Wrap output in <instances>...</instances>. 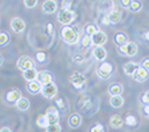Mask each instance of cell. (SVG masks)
<instances>
[{
    "instance_id": "6da1fadb",
    "label": "cell",
    "mask_w": 149,
    "mask_h": 132,
    "mask_svg": "<svg viewBox=\"0 0 149 132\" xmlns=\"http://www.w3.org/2000/svg\"><path fill=\"white\" fill-rule=\"evenodd\" d=\"M61 37L66 44H69V45H75L79 40L78 32H77L74 28H71L70 25H66L61 29Z\"/></svg>"
},
{
    "instance_id": "7a4b0ae2",
    "label": "cell",
    "mask_w": 149,
    "mask_h": 132,
    "mask_svg": "<svg viewBox=\"0 0 149 132\" xmlns=\"http://www.w3.org/2000/svg\"><path fill=\"white\" fill-rule=\"evenodd\" d=\"M57 20L58 23L62 24L63 27L70 25L75 20V12L73 9H61V11L57 13Z\"/></svg>"
},
{
    "instance_id": "3957f363",
    "label": "cell",
    "mask_w": 149,
    "mask_h": 132,
    "mask_svg": "<svg viewBox=\"0 0 149 132\" xmlns=\"http://www.w3.org/2000/svg\"><path fill=\"white\" fill-rule=\"evenodd\" d=\"M118 52L124 57H135L139 52V46L136 42L128 41L127 44H124V45L118 46Z\"/></svg>"
},
{
    "instance_id": "277c9868",
    "label": "cell",
    "mask_w": 149,
    "mask_h": 132,
    "mask_svg": "<svg viewBox=\"0 0 149 132\" xmlns=\"http://www.w3.org/2000/svg\"><path fill=\"white\" fill-rule=\"evenodd\" d=\"M113 74V66L110 62H102L100 66L96 69V75L102 79H108Z\"/></svg>"
},
{
    "instance_id": "5b68a950",
    "label": "cell",
    "mask_w": 149,
    "mask_h": 132,
    "mask_svg": "<svg viewBox=\"0 0 149 132\" xmlns=\"http://www.w3.org/2000/svg\"><path fill=\"white\" fill-rule=\"evenodd\" d=\"M41 94L48 99H53L54 96L58 94V87H57V85L54 83V82L48 83V85H44L41 89Z\"/></svg>"
},
{
    "instance_id": "8992f818",
    "label": "cell",
    "mask_w": 149,
    "mask_h": 132,
    "mask_svg": "<svg viewBox=\"0 0 149 132\" xmlns=\"http://www.w3.org/2000/svg\"><path fill=\"white\" fill-rule=\"evenodd\" d=\"M16 66L19 68V70L21 71H25V70H29V69L34 68V62L31 57L28 56H21L16 62Z\"/></svg>"
},
{
    "instance_id": "52a82bcc",
    "label": "cell",
    "mask_w": 149,
    "mask_h": 132,
    "mask_svg": "<svg viewBox=\"0 0 149 132\" xmlns=\"http://www.w3.org/2000/svg\"><path fill=\"white\" fill-rule=\"evenodd\" d=\"M86 82H87V79H86L84 74L78 73V71L71 74V77H70V83L73 85L75 89H82V87L86 85Z\"/></svg>"
},
{
    "instance_id": "ba28073f",
    "label": "cell",
    "mask_w": 149,
    "mask_h": 132,
    "mask_svg": "<svg viewBox=\"0 0 149 132\" xmlns=\"http://www.w3.org/2000/svg\"><path fill=\"white\" fill-rule=\"evenodd\" d=\"M107 40H108L107 34L104 33L103 31H98L95 34L91 36V44L95 46H103L107 42Z\"/></svg>"
},
{
    "instance_id": "9c48e42d",
    "label": "cell",
    "mask_w": 149,
    "mask_h": 132,
    "mask_svg": "<svg viewBox=\"0 0 149 132\" xmlns=\"http://www.w3.org/2000/svg\"><path fill=\"white\" fill-rule=\"evenodd\" d=\"M25 21H24L21 17H13L11 20V29L15 33H21V32L25 31Z\"/></svg>"
},
{
    "instance_id": "30bf717a",
    "label": "cell",
    "mask_w": 149,
    "mask_h": 132,
    "mask_svg": "<svg viewBox=\"0 0 149 132\" xmlns=\"http://www.w3.org/2000/svg\"><path fill=\"white\" fill-rule=\"evenodd\" d=\"M58 9V3L56 0H45L42 3V12L46 15H52L54 12H57Z\"/></svg>"
},
{
    "instance_id": "8fae6325",
    "label": "cell",
    "mask_w": 149,
    "mask_h": 132,
    "mask_svg": "<svg viewBox=\"0 0 149 132\" xmlns=\"http://www.w3.org/2000/svg\"><path fill=\"white\" fill-rule=\"evenodd\" d=\"M45 115H46V118H48L49 124L59 123V112H58V110H57V107H54V106L49 107Z\"/></svg>"
},
{
    "instance_id": "7c38bea8",
    "label": "cell",
    "mask_w": 149,
    "mask_h": 132,
    "mask_svg": "<svg viewBox=\"0 0 149 132\" xmlns=\"http://www.w3.org/2000/svg\"><path fill=\"white\" fill-rule=\"evenodd\" d=\"M21 98V93L19 89H12L6 94V102L8 104H16V102Z\"/></svg>"
},
{
    "instance_id": "4fadbf2b",
    "label": "cell",
    "mask_w": 149,
    "mask_h": 132,
    "mask_svg": "<svg viewBox=\"0 0 149 132\" xmlns=\"http://www.w3.org/2000/svg\"><path fill=\"white\" fill-rule=\"evenodd\" d=\"M140 68V65L137 64V62L135 61H130V62H127V64L123 65V71L125 75L128 77H133V74L136 73V70Z\"/></svg>"
},
{
    "instance_id": "5bb4252c",
    "label": "cell",
    "mask_w": 149,
    "mask_h": 132,
    "mask_svg": "<svg viewBox=\"0 0 149 132\" xmlns=\"http://www.w3.org/2000/svg\"><path fill=\"white\" fill-rule=\"evenodd\" d=\"M93 56L96 61L99 62H104V59L107 58V50L103 46H95L93 49Z\"/></svg>"
},
{
    "instance_id": "9a60e30c",
    "label": "cell",
    "mask_w": 149,
    "mask_h": 132,
    "mask_svg": "<svg viewBox=\"0 0 149 132\" xmlns=\"http://www.w3.org/2000/svg\"><path fill=\"white\" fill-rule=\"evenodd\" d=\"M37 81L40 82V83L44 86V85H48V83H52L53 82V75H52V73H49V71H38V75H37Z\"/></svg>"
},
{
    "instance_id": "2e32d148",
    "label": "cell",
    "mask_w": 149,
    "mask_h": 132,
    "mask_svg": "<svg viewBox=\"0 0 149 132\" xmlns=\"http://www.w3.org/2000/svg\"><path fill=\"white\" fill-rule=\"evenodd\" d=\"M148 74H149V71H146L145 69L140 66V68L136 70V73L133 74L132 78L135 79L136 82H139V83H143V82H145L146 79H148Z\"/></svg>"
},
{
    "instance_id": "e0dca14e",
    "label": "cell",
    "mask_w": 149,
    "mask_h": 132,
    "mask_svg": "<svg viewBox=\"0 0 149 132\" xmlns=\"http://www.w3.org/2000/svg\"><path fill=\"white\" fill-rule=\"evenodd\" d=\"M68 123H69V127H70V128H74V129L78 128V127H81V124H82V116L77 112L71 114L68 119Z\"/></svg>"
},
{
    "instance_id": "ac0fdd59",
    "label": "cell",
    "mask_w": 149,
    "mask_h": 132,
    "mask_svg": "<svg viewBox=\"0 0 149 132\" xmlns=\"http://www.w3.org/2000/svg\"><path fill=\"white\" fill-rule=\"evenodd\" d=\"M41 89H42V85L38 81H31V82H28L26 83V91H28L29 94H38V93H41Z\"/></svg>"
},
{
    "instance_id": "d6986e66",
    "label": "cell",
    "mask_w": 149,
    "mask_h": 132,
    "mask_svg": "<svg viewBox=\"0 0 149 132\" xmlns=\"http://www.w3.org/2000/svg\"><path fill=\"white\" fill-rule=\"evenodd\" d=\"M123 90H124L123 85L119 83V82H113V83H111V85H110V87H108V94H110L111 96L121 95Z\"/></svg>"
},
{
    "instance_id": "ffe728a7",
    "label": "cell",
    "mask_w": 149,
    "mask_h": 132,
    "mask_svg": "<svg viewBox=\"0 0 149 132\" xmlns=\"http://www.w3.org/2000/svg\"><path fill=\"white\" fill-rule=\"evenodd\" d=\"M110 126L112 127V128H121V127L124 126V119L121 118L120 115H118V114H115V115H112L110 118Z\"/></svg>"
},
{
    "instance_id": "44dd1931",
    "label": "cell",
    "mask_w": 149,
    "mask_h": 132,
    "mask_svg": "<svg viewBox=\"0 0 149 132\" xmlns=\"http://www.w3.org/2000/svg\"><path fill=\"white\" fill-rule=\"evenodd\" d=\"M37 75H38V71L36 70V68H32L29 70L23 71V78L25 79L26 82H31V81H36Z\"/></svg>"
},
{
    "instance_id": "7402d4cb",
    "label": "cell",
    "mask_w": 149,
    "mask_h": 132,
    "mask_svg": "<svg viewBox=\"0 0 149 132\" xmlns=\"http://www.w3.org/2000/svg\"><path fill=\"white\" fill-rule=\"evenodd\" d=\"M107 16H108V20H110L111 24H118L121 20V13H120V11H118V9H111V11L107 13Z\"/></svg>"
},
{
    "instance_id": "603a6c76",
    "label": "cell",
    "mask_w": 149,
    "mask_h": 132,
    "mask_svg": "<svg viewBox=\"0 0 149 132\" xmlns=\"http://www.w3.org/2000/svg\"><path fill=\"white\" fill-rule=\"evenodd\" d=\"M113 42H115L118 46H121L128 42V37H127V34L123 33V32H118V33L115 34V37H113Z\"/></svg>"
},
{
    "instance_id": "cb8c5ba5",
    "label": "cell",
    "mask_w": 149,
    "mask_h": 132,
    "mask_svg": "<svg viewBox=\"0 0 149 132\" xmlns=\"http://www.w3.org/2000/svg\"><path fill=\"white\" fill-rule=\"evenodd\" d=\"M15 106H16L17 110H20V111H26V110L29 108V106H31V102H29L26 98L21 96V98L16 102V104H15Z\"/></svg>"
},
{
    "instance_id": "d4e9b609",
    "label": "cell",
    "mask_w": 149,
    "mask_h": 132,
    "mask_svg": "<svg viewBox=\"0 0 149 132\" xmlns=\"http://www.w3.org/2000/svg\"><path fill=\"white\" fill-rule=\"evenodd\" d=\"M110 104L113 107V108H120V107H123V104H124V98H123L121 95L111 96Z\"/></svg>"
},
{
    "instance_id": "484cf974",
    "label": "cell",
    "mask_w": 149,
    "mask_h": 132,
    "mask_svg": "<svg viewBox=\"0 0 149 132\" xmlns=\"http://www.w3.org/2000/svg\"><path fill=\"white\" fill-rule=\"evenodd\" d=\"M128 9H130L131 12H133V13H137V12H140L141 9H143V1H141V0H132Z\"/></svg>"
},
{
    "instance_id": "4316f807",
    "label": "cell",
    "mask_w": 149,
    "mask_h": 132,
    "mask_svg": "<svg viewBox=\"0 0 149 132\" xmlns=\"http://www.w3.org/2000/svg\"><path fill=\"white\" fill-rule=\"evenodd\" d=\"M37 126L40 127V128H46L48 127V124H49V122H48V118H46V115H40L38 118H37Z\"/></svg>"
},
{
    "instance_id": "83f0119b",
    "label": "cell",
    "mask_w": 149,
    "mask_h": 132,
    "mask_svg": "<svg viewBox=\"0 0 149 132\" xmlns=\"http://www.w3.org/2000/svg\"><path fill=\"white\" fill-rule=\"evenodd\" d=\"M98 31L99 29H98V27H96L95 24H88V25H86V28H84V34L93 36V34H95Z\"/></svg>"
},
{
    "instance_id": "f1b7e54d",
    "label": "cell",
    "mask_w": 149,
    "mask_h": 132,
    "mask_svg": "<svg viewBox=\"0 0 149 132\" xmlns=\"http://www.w3.org/2000/svg\"><path fill=\"white\" fill-rule=\"evenodd\" d=\"M61 124L59 123H53L48 124V127L45 128V132H61Z\"/></svg>"
},
{
    "instance_id": "f546056e",
    "label": "cell",
    "mask_w": 149,
    "mask_h": 132,
    "mask_svg": "<svg viewBox=\"0 0 149 132\" xmlns=\"http://www.w3.org/2000/svg\"><path fill=\"white\" fill-rule=\"evenodd\" d=\"M124 124L131 126V127H135L136 124H137V119H136V116H133V115H127L125 120H124Z\"/></svg>"
},
{
    "instance_id": "4dcf8cb0",
    "label": "cell",
    "mask_w": 149,
    "mask_h": 132,
    "mask_svg": "<svg viewBox=\"0 0 149 132\" xmlns=\"http://www.w3.org/2000/svg\"><path fill=\"white\" fill-rule=\"evenodd\" d=\"M9 42V36L6 32H0V46H6Z\"/></svg>"
},
{
    "instance_id": "1f68e13d",
    "label": "cell",
    "mask_w": 149,
    "mask_h": 132,
    "mask_svg": "<svg viewBox=\"0 0 149 132\" xmlns=\"http://www.w3.org/2000/svg\"><path fill=\"white\" fill-rule=\"evenodd\" d=\"M90 44H91V36H88V34H84V36L82 37L81 45L83 46V48H87V46H90Z\"/></svg>"
},
{
    "instance_id": "d6a6232c",
    "label": "cell",
    "mask_w": 149,
    "mask_h": 132,
    "mask_svg": "<svg viewBox=\"0 0 149 132\" xmlns=\"http://www.w3.org/2000/svg\"><path fill=\"white\" fill-rule=\"evenodd\" d=\"M37 1H38V0H24V6L28 9H32L37 6Z\"/></svg>"
},
{
    "instance_id": "836d02e7",
    "label": "cell",
    "mask_w": 149,
    "mask_h": 132,
    "mask_svg": "<svg viewBox=\"0 0 149 132\" xmlns=\"http://www.w3.org/2000/svg\"><path fill=\"white\" fill-rule=\"evenodd\" d=\"M90 132H104L103 124L98 123V124H95V126H93V127L90 128Z\"/></svg>"
},
{
    "instance_id": "e575fe53",
    "label": "cell",
    "mask_w": 149,
    "mask_h": 132,
    "mask_svg": "<svg viewBox=\"0 0 149 132\" xmlns=\"http://www.w3.org/2000/svg\"><path fill=\"white\" fill-rule=\"evenodd\" d=\"M36 59L38 62H44L46 61V54L45 53H42V52H38V53L36 54Z\"/></svg>"
},
{
    "instance_id": "d590c367",
    "label": "cell",
    "mask_w": 149,
    "mask_h": 132,
    "mask_svg": "<svg viewBox=\"0 0 149 132\" xmlns=\"http://www.w3.org/2000/svg\"><path fill=\"white\" fill-rule=\"evenodd\" d=\"M140 66H141V68L145 69L146 71H149V57H148V58H144L143 61H141Z\"/></svg>"
},
{
    "instance_id": "8d00e7d4",
    "label": "cell",
    "mask_w": 149,
    "mask_h": 132,
    "mask_svg": "<svg viewBox=\"0 0 149 132\" xmlns=\"http://www.w3.org/2000/svg\"><path fill=\"white\" fill-rule=\"evenodd\" d=\"M62 9H71V0H62Z\"/></svg>"
},
{
    "instance_id": "74e56055",
    "label": "cell",
    "mask_w": 149,
    "mask_h": 132,
    "mask_svg": "<svg viewBox=\"0 0 149 132\" xmlns=\"http://www.w3.org/2000/svg\"><path fill=\"white\" fill-rule=\"evenodd\" d=\"M141 102H143L144 104H149V90L143 94V96H141Z\"/></svg>"
},
{
    "instance_id": "f35d334b",
    "label": "cell",
    "mask_w": 149,
    "mask_h": 132,
    "mask_svg": "<svg viewBox=\"0 0 149 132\" xmlns=\"http://www.w3.org/2000/svg\"><path fill=\"white\" fill-rule=\"evenodd\" d=\"M131 1L132 0H120V6L123 7V8H130V4H131Z\"/></svg>"
},
{
    "instance_id": "ab89813d",
    "label": "cell",
    "mask_w": 149,
    "mask_h": 132,
    "mask_svg": "<svg viewBox=\"0 0 149 132\" xmlns=\"http://www.w3.org/2000/svg\"><path fill=\"white\" fill-rule=\"evenodd\" d=\"M102 24H104V25H111V23H110V20H108L107 15H104V16L102 17Z\"/></svg>"
},
{
    "instance_id": "60d3db41",
    "label": "cell",
    "mask_w": 149,
    "mask_h": 132,
    "mask_svg": "<svg viewBox=\"0 0 149 132\" xmlns=\"http://www.w3.org/2000/svg\"><path fill=\"white\" fill-rule=\"evenodd\" d=\"M148 114H149V104H144V107H143V115L144 116H148Z\"/></svg>"
},
{
    "instance_id": "b9f144b4",
    "label": "cell",
    "mask_w": 149,
    "mask_h": 132,
    "mask_svg": "<svg viewBox=\"0 0 149 132\" xmlns=\"http://www.w3.org/2000/svg\"><path fill=\"white\" fill-rule=\"evenodd\" d=\"M0 132H12V129L9 127H3V128H0Z\"/></svg>"
},
{
    "instance_id": "7bdbcfd3",
    "label": "cell",
    "mask_w": 149,
    "mask_h": 132,
    "mask_svg": "<svg viewBox=\"0 0 149 132\" xmlns=\"http://www.w3.org/2000/svg\"><path fill=\"white\" fill-rule=\"evenodd\" d=\"M57 106H58L59 108H63V102H62V99H57Z\"/></svg>"
},
{
    "instance_id": "ee69618b",
    "label": "cell",
    "mask_w": 149,
    "mask_h": 132,
    "mask_svg": "<svg viewBox=\"0 0 149 132\" xmlns=\"http://www.w3.org/2000/svg\"><path fill=\"white\" fill-rule=\"evenodd\" d=\"M143 37H144V40H145V41H148V42H149V32H146V33L144 34Z\"/></svg>"
},
{
    "instance_id": "f6af8a7d",
    "label": "cell",
    "mask_w": 149,
    "mask_h": 132,
    "mask_svg": "<svg viewBox=\"0 0 149 132\" xmlns=\"http://www.w3.org/2000/svg\"><path fill=\"white\" fill-rule=\"evenodd\" d=\"M3 64H4V57L1 56V54H0V66H1Z\"/></svg>"
},
{
    "instance_id": "bcb514c9",
    "label": "cell",
    "mask_w": 149,
    "mask_h": 132,
    "mask_svg": "<svg viewBox=\"0 0 149 132\" xmlns=\"http://www.w3.org/2000/svg\"><path fill=\"white\" fill-rule=\"evenodd\" d=\"M48 31H49V33H50V32H52V25H50V24H49V25H48Z\"/></svg>"
},
{
    "instance_id": "7dc6e473",
    "label": "cell",
    "mask_w": 149,
    "mask_h": 132,
    "mask_svg": "<svg viewBox=\"0 0 149 132\" xmlns=\"http://www.w3.org/2000/svg\"><path fill=\"white\" fill-rule=\"evenodd\" d=\"M146 118H148V119H149V114H148V116H146Z\"/></svg>"
},
{
    "instance_id": "c3c4849f",
    "label": "cell",
    "mask_w": 149,
    "mask_h": 132,
    "mask_svg": "<svg viewBox=\"0 0 149 132\" xmlns=\"http://www.w3.org/2000/svg\"><path fill=\"white\" fill-rule=\"evenodd\" d=\"M56 1H58V0H56Z\"/></svg>"
}]
</instances>
